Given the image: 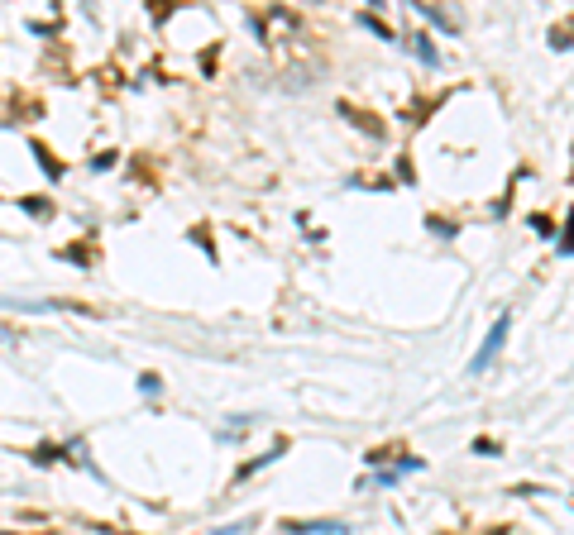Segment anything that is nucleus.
I'll list each match as a JSON object with an SVG mask.
<instances>
[{
	"instance_id": "nucleus-1",
	"label": "nucleus",
	"mask_w": 574,
	"mask_h": 535,
	"mask_svg": "<svg viewBox=\"0 0 574 535\" xmlns=\"http://www.w3.org/2000/svg\"><path fill=\"white\" fill-rule=\"evenodd\" d=\"M508 330H512V315H498V320H493V330H488V340H483V349H478V354H474V363H469L474 373H483V368H488V363L498 359V349H503Z\"/></svg>"
},
{
	"instance_id": "nucleus-2",
	"label": "nucleus",
	"mask_w": 574,
	"mask_h": 535,
	"mask_svg": "<svg viewBox=\"0 0 574 535\" xmlns=\"http://www.w3.org/2000/svg\"><path fill=\"white\" fill-rule=\"evenodd\" d=\"M139 387H144L148 397H153V392H158V373H144V378H139Z\"/></svg>"
}]
</instances>
